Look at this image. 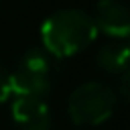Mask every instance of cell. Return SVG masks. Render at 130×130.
Segmentation results:
<instances>
[{"instance_id":"obj_1","label":"cell","mask_w":130,"mask_h":130,"mask_svg":"<svg viewBox=\"0 0 130 130\" xmlns=\"http://www.w3.org/2000/svg\"><path fill=\"white\" fill-rule=\"evenodd\" d=\"M39 37L41 47L51 57L67 59L85 51L98 39V28L91 14L79 8H63L43 20Z\"/></svg>"},{"instance_id":"obj_2","label":"cell","mask_w":130,"mask_h":130,"mask_svg":"<svg viewBox=\"0 0 130 130\" xmlns=\"http://www.w3.org/2000/svg\"><path fill=\"white\" fill-rule=\"evenodd\" d=\"M118 106L114 87L102 81H85L77 85L67 100V114L75 126H100L112 118Z\"/></svg>"},{"instance_id":"obj_3","label":"cell","mask_w":130,"mask_h":130,"mask_svg":"<svg viewBox=\"0 0 130 130\" xmlns=\"http://www.w3.org/2000/svg\"><path fill=\"white\" fill-rule=\"evenodd\" d=\"M12 73V95L47 98L57 73V59L43 47H32L22 53Z\"/></svg>"},{"instance_id":"obj_4","label":"cell","mask_w":130,"mask_h":130,"mask_svg":"<svg viewBox=\"0 0 130 130\" xmlns=\"http://www.w3.org/2000/svg\"><path fill=\"white\" fill-rule=\"evenodd\" d=\"M91 20L98 32H104L110 39L124 41L130 32V12L122 0H98Z\"/></svg>"},{"instance_id":"obj_5","label":"cell","mask_w":130,"mask_h":130,"mask_svg":"<svg viewBox=\"0 0 130 130\" xmlns=\"http://www.w3.org/2000/svg\"><path fill=\"white\" fill-rule=\"evenodd\" d=\"M10 116L18 130H51V108L43 98L14 95L10 104Z\"/></svg>"},{"instance_id":"obj_6","label":"cell","mask_w":130,"mask_h":130,"mask_svg":"<svg viewBox=\"0 0 130 130\" xmlns=\"http://www.w3.org/2000/svg\"><path fill=\"white\" fill-rule=\"evenodd\" d=\"M128 61H130V51L126 41L112 39L104 43L98 53H95V63L98 67L108 73V75H122L128 71Z\"/></svg>"},{"instance_id":"obj_7","label":"cell","mask_w":130,"mask_h":130,"mask_svg":"<svg viewBox=\"0 0 130 130\" xmlns=\"http://www.w3.org/2000/svg\"><path fill=\"white\" fill-rule=\"evenodd\" d=\"M10 98H12V73L4 63H0V104L8 102Z\"/></svg>"},{"instance_id":"obj_8","label":"cell","mask_w":130,"mask_h":130,"mask_svg":"<svg viewBox=\"0 0 130 130\" xmlns=\"http://www.w3.org/2000/svg\"><path fill=\"white\" fill-rule=\"evenodd\" d=\"M118 77H120V85H118V89H114V91H116L118 100L128 102V98H130V73L126 71V73H122V75H118Z\"/></svg>"}]
</instances>
